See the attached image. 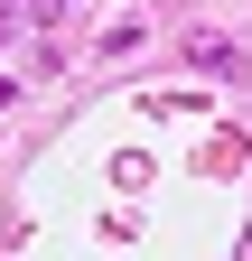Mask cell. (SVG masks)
<instances>
[{
  "label": "cell",
  "mask_w": 252,
  "mask_h": 261,
  "mask_svg": "<svg viewBox=\"0 0 252 261\" xmlns=\"http://www.w3.org/2000/svg\"><path fill=\"white\" fill-rule=\"evenodd\" d=\"M187 65H206V75H243V47L215 38V28H196V38H187Z\"/></svg>",
  "instance_id": "1"
}]
</instances>
